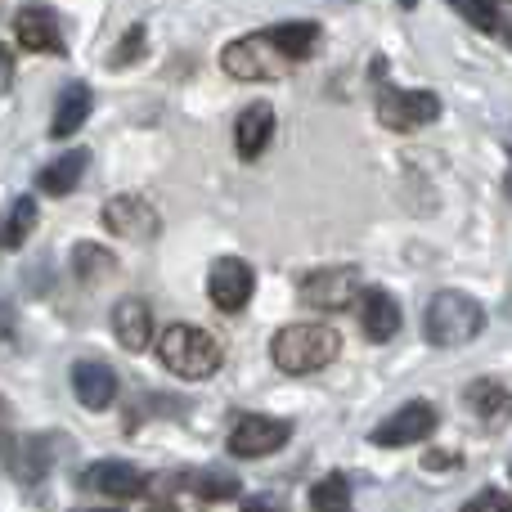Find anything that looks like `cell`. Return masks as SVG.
Wrapping results in <instances>:
<instances>
[{"label":"cell","instance_id":"17","mask_svg":"<svg viewBox=\"0 0 512 512\" xmlns=\"http://www.w3.org/2000/svg\"><path fill=\"white\" fill-rule=\"evenodd\" d=\"M90 108H95V95H90V86H81V81H72V86L59 95V104H54L50 135H54V140H68V135H77L81 126H86Z\"/></svg>","mask_w":512,"mask_h":512},{"label":"cell","instance_id":"13","mask_svg":"<svg viewBox=\"0 0 512 512\" xmlns=\"http://www.w3.org/2000/svg\"><path fill=\"white\" fill-rule=\"evenodd\" d=\"M14 36L23 50L32 54H63L68 45H63V32H59V18L50 14L45 5H23L14 18Z\"/></svg>","mask_w":512,"mask_h":512},{"label":"cell","instance_id":"23","mask_svg":"<svg viewBox=\"0 0 512 512\" xmlns=\"http://www.w3.org/2000/svg\"><path fill=\"white\" fill-rule=\"evenodd\" d=\"M310 512H351V486L342 472H328L315 490H310Z\"/></svg>","mask_w":512,"mask_h":512},{"label":"cell","instance_id":"21","mask_svg":"<svg viewBox=\"0 0 512 512\" xmlns=\"http://www.w3.org/2000/svg\"><path fill=\"white\" fill-rule=\"evenodd\" d=\"M270 41L279 45L292 63H301V59H310V54H315L319 23H306V18H297V23H279V27H270Z\"/></svg>","mask_w":512,"mask_h":512},{"label":"cell","instance_id":"15","mask_svg":"<svg viewBox=\"0 0 512 512\" xmlns=\"http://www.w3.org/2000/svg\"><path fill=\"white\" fill-rule=\"evenodd\" d=\"M72 391L86 409H108L117 400V373L99 360H77L72 364Z\"/></svg>","mask_w":512,"mask_h":512},{"label":"cell","instance_id":"2","mask_svg":"<svg viewBox=\"0 0 512 512\" xmlns=\"http://www.w3.org/2000/svg\"><path fill=\"white\" fill-rule=\"evenodd\" d=\"M481 328H486V310L468 292L445 288L427 301V342L441 346V351L468 346L472 337H481Z\"/></svg>","mask_w":512,"mask_h":512},{"label":"cell","instance_id":"14","mask_svg":"<svg viewBox=\"0 0 512 512\" xmlns=\"http://www.w3.org/2000/svg\"><path fill=\"white\" fill-rule=\"evenodd\" d=\"M274 126H279V117H274L270 104H248L239 113V122H234V149H239V158H261L265 149H270L274 140Z\"/></svg>","mask_w":512,"mask_h":512},{"label":"cell","instance_id":"16","mask_svg":"<svg viewBox=\"0 0 512 512\" xmlns=\"http://www.w3.org/2000/svg\"><path fill=\"white\" fill-rule=\"evenodd\" d=\"M113 333H117V342H122L126 351L140 355L144 346L153 342V310L144 306L140 297L117 301V310H113Z\"/></svg>","mask_w":512,"mask_h":512},{"label":"cell","instance_id":"32","mask_svg":"<svg viewBox=\"0 0 512 512\" xmlns=\"http://www.w3.org/2000/svg\"><path fill=\"white\" fill-rule=\"evenodd\" d=\"M508 189H512V176H508Z\"/></svg>","mask_w":512,"mask_h":512},{"label":"cell","instance_id":"5","mask_svg":"<svg viewBox=\"0 0 512 512\" xmlns=\"http://www.w3.org/2000/svg\"><path fill=\"white\" fill-rule=\"evenodd\" d=\"M441 427V414H436L432 400H409V405H400L391 418H382L378 427L369 432L373 445H382V450H400V445H418L427 441V436Z\"/></svg>","mask_w":512,"mask_h":512},{"label":"cell","instance_id":"29","mask_svg":"<svg viewBox=\"0 0 512 512\" xmlns=\"http://www.w3.org/2000/svg\"><path fill=\"white\" fill-rule=\"evenodd\" d=\"M14 337V315H9V306H0V342H9Z\"/></svg>","mask_w":512,"mask_h":512},{"label":"cell","instance_id":"4","mask_svg":"<svg viewBox=\"0 0 512 512\" xmlns=\"http://www.w3.org/2000/svg\"><path fill=\"white\" fill-rule=\"evenodd\" d=\"M221 68L230 72L234 81H274L292 68V59L270 41V32H252V36H239V41L225 45Z\"/></svg>","mask_w":512,"mask_h":512},{"label":"cell","instance_id":"1","mask_svg":"<svg viewBox=\"0 0 512 512\" xmlns=\"http://www.w3.org/2000/svg\"><path fill=\"white\" fill-rule=\"evenodd\" d=\"M337 355H342V333L328 324H288L270 342V360L292 378L328 369Z\"/></svg>","mask_w":512,"mask_h":512},{"label":"cell","instance_id":"20","mask_svg":"<svg viewBox=\"0 0 512 512\" xmlns=\"http://www.w3.org/2000/svg\"><path fill=\"white\" fill-rule=\"evenodd\" d=\"M36 221H41V212H36V198H14L5 212V221H0V248L5 252H18L27 239H32Z\"/></svg>","mask_w":512,"mask_h":512},{"label":"cell","instance_id":"18","mask_svg":"<svg viewBox=\"0 0 512 512\" xmlns=\"http://www.w3.org/2000/svg\"><path fill=\"white\" fill-rule=\"evenodd\" d=\"M468 405H472V414L481 418V427H490V432H504L512 423V396L499 382H472Z\"/></svg>","mask_w":512,"mask_h":512},{"label":"cell","instance_id":"27","mask_svg":"<svg viewBox=\"0 0 512 512\" xmlns=\"http://www.w3.org/2000/svg\"><path fill=\"white\" fill-rule=\"evenodd\" d=\"M463 512H512V499L504 495V490H486V495L468 499V504H463Z\"/></svg>","mask_w":512,"mask_h":512},{"label":"cell","instance_id":"6","mask_svg":"<svg viewBox=\"0 0 512 512\" xmlns=\"http://www.w3.org/2000/svg\"><path fill=\"white\" fill-rule=\"evenodd\" d=\"M378 117L391 131H418V126L441 117V99L432 90H396V86H378Z\"/></svg>","mask_w":512,"mask_h":512},{"label":"cell","instance_id":"8","mask_svg":"<svg viewBox=\"0 0 512 512\" xmlns=\"http://www.w3.org/2000/svg\"><path fill=\"white\" fill-rule=\"evenodd\" d=\"M360 292V270L355 265H324V270H310L297 283V297L315 310H342L346 301H355Z\"/></svg>","mask_w":512,"mask_h":512},{"label":"cell","instance_id":"3","mask_svg":"<svg viewBox=\"0 0 512 512\" xmlns=\"http://www.w3.org/2000/svg\"><path fill=\"white\" fill-rule=\"evenodd\" d=\"M158 360L162 369H171L176 378H212L221 369V342H216L207 328L194 324H171L167 333L158 337Z\"/></svg>","mask_w":512,"mask_h":512},{"label":"cell","instance_id":"25","mask_svg":"<svg viewBox=\"0 0 512 512\" xmlns=\"http://www.w3.org/2000/svg\"><path fill=\"white\" fill-rule=\"evenodd\" d=\"M239 490H243L239 481L221 477V472H207V477H198V499H207V504H216V499H234Z\"/></svg>","mask_w":512,"mask_h":512},{"label":"cell","instance_id":"19","mask_svg":"<svg viewBox=\"0 0 512 512\" xmlns=\"http://www.w3.org/2000/svg\"><path fill=\"white\" fill-rule=\"evenodd\" d=\"M86 162H90V153H86V149H72V153H63V158L45 162V167H41V176H36V185H41L45 194H54V198L72 194V189L81 185V176H86Z\"/></svg>","mask_w":512,"mask_h":512},{"label":"cell","instance_id":"11","mask_svg":"<svg viewBox=\"0 0 512 512\" xmlns=\"http://www.w3.org/2000/svg\"><path fill=\"white\" fill-rule=\"evenodd\" d=\"M355 315L369 342H391L400 333V301L387 288H360L355 292Z\"/></svg>","mask_w":512,"mask_h":512},{"label":"cell","instance_id":"33","mask_svg":"<svg viewBox=\"0 0 512 512\" xmlns=\"http://www.w3.org/2000/svg\"><path fill=\"white\" fill-rule=\"evenodd\" d=\"M99 512H104V508H99Z\"/></svg>","mask_w":512,"mask_h":512},{"label":"cell","instance_id":"12","mask_svg":"<svg viewBox=\"0 0 512 512\" xmlns=\"http://www.w3.org/2000/svg\"><path fill=\"white\" fill-rule=\"evenodd\" d=\"M81 490H95V495L104 499H140L144 490H149V477H144L140 468H131V463H95V468L81 472Z\"/></svg>","mask_w":512,"mask_h":512},{"label":"cell","instance_id":"26","mask_svg":"<svg viewBox=\"0 0 512 512\" xmlns=\"http://www.w3.org/2000/svg\"><path fill=\"white\" fill-rule=\"evenodd\" d=\"M144 54V27H131V32L122 36V50L113 54V68H126V63H135Z\"/></svg>","mask_w":512,"mask_h":512},{"label":"cell","instance_id":"9","mask_svg":"<svg viewBox=\"0 0 512 512\" xmlns=\"http://www.w3.org/2000/svg\"><path fill=\"white\" fill-rule=\"evenodd\" d=\"M252 292H256V274L239 256H221V261L212 265V274H207V297H212V306L221 310V315H239L252 301Z\"/></svg>","mask_w":512,"mask_h":512},{"label":"cell","instance_id":"30","mask_svg":"<svg viewBox=\"0 0 512 512\" xmlns=\"http://www.w3.org/2000/svg\"><path fill=\"white\" fill-rule=\"evenodd\" d=\"M248 512H283V508H274V504H252Z\"/></svg>","mask_w":512,"mask_h":512},{"label":"cell","instance_id":"28","mask_svg":"<svg viewBox=\"0 0 512 512\" xmlns=\"http://www.w3.org/2000/svg\"><path fill=\"white\" fill-rule=\"evenodd\" d=\"M14 86V54H9V45H0V95Z\"/></svg>","mask_w":512,"mask_h":512},{"label":"cell","instance_id":"10","mask_svg":"<svg viewBox=\"0 0 512 512\" xmlns=\"http://www.w3.org/2000/svg\"><path fill=\"white\" fill-rule=\"evenodd\" d=\"M292 436V427L283 418H265V414H243L230 432V454L234 459H265V454L283 450Z\"/></svg>","mask_w":512,"mask_h":512},{"label":"cell","instance_id":"22","mask_svg":"<svg viewBox=\"0 0 512 512\" xmlns=\"http://www.w3.org/2000/svg\"><path fill=\"white\" fill-rule=\"evenodd\" d=\"M72 270H77L81 283H99L117 270V256L108 248H99V243H77L72 248Z\"/></svg>","mask_w":512,"mask_h":512},{"label":"cell","instance_id":"7","mask_svg":"<svg viewBox=\"0 0 512 512\" xmlns=\"http://www.w3.org/2000/svg\"><path fill=\"white\" fill-rule=\"evenodd\" d=\"M104 225L117 234V239H131V243H153L162 234V216L149 198L140 194H117L104 203Z\"/></svg>","mask_w":512,"mask_h":512},{"label":"cell","instance_id":"31","mask_svg":"<svg viewBox=\"0 0 512 512\" xmlns=\"http://www.w3.org/2000/svg\"><path fill=\"white\" fill-rule=\"evenodd\" d=\"M0 418H5V405H0Z\"/></svg>","mask_w":512,"mask_h":512},{"label":"cell","instance_id":"24","mask_svg":"<svg viewBox=\"0 0 512 512\" xmlns=\"http://www.w3.org/2000/svg\"><path fill=\"white\" fill-rule=\"evenodd\" d=\"M454 9H459L463 18H468L477 32H499V9L495 0H450Z\"/></svg>","mask_w":512,"mask_h":512}]
</instances>
